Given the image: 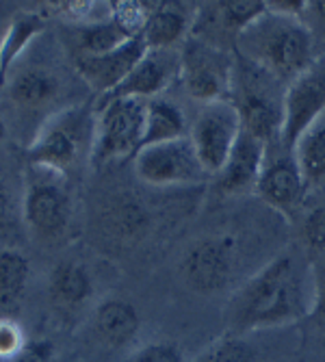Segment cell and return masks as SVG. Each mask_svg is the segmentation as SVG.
Instances as JSON below:
<instances>
[{"mask_svg":"<svg viewBox=\"0 0 325 362\" xmlns=\"http://www.w3.org/2000/svg\"><path fill=\"white\" fill-rule=\"evenodd\" d=\"M312 265L295 252H282L247 278L225 304V321L232 334L288 325L310 315Z\"/></svg>","mask_w":325,"mask_h":362,"instance_id":"6da1fadb","label":"cell"},{"mask_svg":"<svg viewBox=\"0 0 325 362\" xmlns=\"http://www.w3.org/2000/svg\"><path fill=\"white\" fill-rule=\"evenodd\" d=\"M286 85L260 65L235 52V76L230 103L235 105L243 130L263 141L267 148L278 146L284 126Z\"/></svg>","mask_w":325,"mask_h":362,"instance_id":"3957f363","label":"cell"},{"mask_svg":"<svg viewBox=\"0 0 325 362\" xmlns=\"http://www.w3.org/2000/svg\"><path fill=\"white\" fill-rule=\"evenodd\" d=\"M235 52L260 65L284 85L295 81L319 57L317 42L304 20L271 13L267 7L241 33Z\"/></svg>","mask_w":325,"mask_h":362,"instance_id":"7a4b0ae2","label":"cell"},{"mask_svg":"<svg viewBox=\"0 0 325 362\" xmlns=\"http://www.w3.org/2000/svg\"><path fill=\"white\" fill-rule=\"evenodd\" d=\"M235 52L189 37L180 48V81L184 91L202 105L230 100Z\"/></svg>","mask_w":325,"mask_h":362,"instance_id":"8992f818","label":"cell"},{"mask_svg":"<svg viewBox=\"0 0 325 362\" xmlns=\"http://www.w3.org/2000/svg\"><path fill=\"white\" fill-rule=\"evenodd\" d=\"M26 343L28 341L20 323L11 319H0V360H16Z\"/></svg>","mask_w":325,"mask_h":362,"instance_id":"83f0119b","label":"cell"},{"mask_svg":"<svg viewBox=\"0 0 325 362\" xmlns=\"http://www.w3.org/2000/svg\"><path fill=\"white\" fill-rule=\"evenodd\" d=\"M243 130L241 117L230 100L204 105L195 117L189 139L208 176H217L230 156Z\"/></svg>","mask_w":325,"mask_h":362,"instance_id":"8fae6325","label":"cell"},{"mask_svg":"<svg viewBox=\"0 0 325 362\" xmlns=\"http://www.w3.org/2000/svg\"><path fill=\"white\" fill-rule=\"evenodd\" d=\"M74 35H76V46L81 50L78 57L107 54V52L119 48L122 44H126L128 40H133L113 18L81 24L74 30Z\"/></svg>","mask_w":325,"mask_h":362,"instance_id":"cb8c5ba5","label":"cell"},{"mask_svg":"<svg viewBox=\"0 0 325 362\" xmlns=\"http://www.w3.org/2000/svg\"><path fill=\"white\" fill-rule=\"evenodd\" d=\"M16 213H18V204H16L13 189L9 185L5 172L0 170V233H5V230L13 228Z\"/></svg>","mask_w":325,"mask_h":362,"instance_id":"f546056e","label":"cell"},{"mask_svg":"<svg viewBox=\"0 0 325 362\" xmlns=\"http://www.w3.org/2000/svg\"><path fill=\"white\" fill-rule=\"evenodd\" d=\"M292 154L308 189L325 182V115L300 137Z\"/></svg>","mask_w":325,"mask_h":362,"instance_id":"603a6c76","label":"cell"},{"mask_svg":"<svg viewBox=\"0 0 325 362\" xmlns=\"http://www.w3.org/2000/svg\"><path fill=\"white\" fill-rule=\"evenodd\" d=\"M0 42H3V37H0Z\"/></svg>","mask_w":325,"mask_h":362,"instance_id":"d590c367","label":"cell"},{"mask_svg":"<svg viewBox=\"0 0 325 362\" xmlns=\"http://www.w3.org/2000/svg\"><path fill=\"white\" fill-rule=\"evenodd\" d=\"M148 48L139 37L128 40L119 48L98 54V57H78L76 59V70L83 76V81L93 89L98 95H105L113 91L130 72L135 70V65L146 57Z\"/></svg>","mask_w":325,"mask_h":362,"instance_id":"2e32d148","label":"cell"},{"mask_svg":"<svg viewBox=\"0 0 325 362\" xmlns=\"http://www.w3.org/2000/svg\"><path fill=\"white\" fill-rule=\"evenodd\" d=\"M265 160H267V146L254 135H249L247 130H241L225 165L215 176L217 191L221 195L256 193L258 180L265 170Z\"/></svg>","mask_w":325,"mask_h":362,"instance_id":"9a60e30c","label":"cell"},{"mask_svg":"<svg viewBox=\"0 0 325 362\" xmlns=\"http://www.w3.org/2000/svg\"><path fill=\"white\" fill-rule=\"evenodd\" d=\"M325 115V52H321L310 68L284 91V126L280 144L286 150H295L300 137Z\"/></svg>","mask_w":325,"mask_h":362,"instance_id":"30bf717a","label":"cell"},{"mask_svg":"<svg viewBox=\"0 0 325 362\" xmlns=\"http://www.w3.org/2000/svg\"><path fill=\"white\" fill-rule=\"evenodd\" d=\"M63 174L30 165L24 189L22 215L26 226L44 239H54L68 230L72 217V200L63 185Z\"/></svg>","mask_w":325,"mask_h":362,"instance_id":"52a82bcc","label":"cell"},{"mask_svg":"<svg viewBox=\"0 0 325 362\" xmlns=\"http://www.w3.org/2000/svg\"><path fill=\"white\" fill-rule=\"evenodd\" d=\"M95 128L91 163L107 165L119 158H135L141 150L146 133V100L137 98H119L95 107Z\"/></svg>","mask_w":325,"mask_h":362,"instance_id":"5b68a950","label":"cell"},{"mask_svg":"<svg viewBox=\"0 0 325 362\" xmlns=\"http://www.w3.org/2000/svg\"><path fill=\"white\" fill-rule=\"evenodd\" d=\"M50 300L61 308H78L93 295V280L89 272L72 260H63L48 278Z\"/></svg>","mask_w":325,"mask_h":362,"instance_id":"44dd1931","label":"cell"},{"mask_svg":"<svg viewBox=\"0 0 325 362\" xmlns=\"http://www.w3.org/2000/svg\"><path fill=\"white\" fill-rule=\"evenodd\" d=\"M176 76H180V50H148L135 65V70L113 91L98 98L95 107L119 100V98L152 100V98H158L160 91H165Z\"/></svg>","mask_w":325,"mask_h":362,"instance_id":"5bb4252c","label":"cell"},{"mask_svg":"<svg viewBox=\"0 0 325 362\" xmlns=\"http://www.w3.org/2000/svg\"><path fill=\"white\" fill-rule=\"evenodd\" d=\"M30 276V262L16 250H0V308L11 310L20 304Z\"/></svg>","mask_w":325,"mask_h":362,"instance_id":"d4e9b609","label":"cell"},{"mask_svg":"<svg viewBox=\"0 0 325 362\" xmlns=\"http://www.w3.org/2000/svg\"><path fill=\"white\" fill-rule=\"evenodd\" d=\"M198 7L187 3H158L154 5L141 40L148 50H174L178 44H184L191 35Z\"/></svg>","mask_w":325,"mask_h":362,"instance_id":"e0dca14e","label":"cell"},{"mask_svg":"<svg viewBox=\"0 0 325 362\" xmlns=\"http://www.w3.org/2000/svg\"><path fill=\"white\" fill-rule=\"evenodd\" d=\"M302 20L310 28V33H314V42H317V35L323 37L325 35V3H308Z\"/></svg>","mask_w":325,"mask_h":362,"instance_id":"d6a6232c","label":"cell"},{"mask_svg":"<svg viewBox=\"0 0 325 362\" xmlns=\"http://www.w3.org/2000/svg\"><path fill=\"white\" fill-rule=\"evenodd\" d=\"M189 133L191 128L187 124V117L176 103L167 100V98L146 100V133L141 148L184 139L189 137Z\"/></svg>","mask_w":325,"mask_h":362,"instance_id":"ffe728a7","label":"cell"},{"mask_svg":"<svg viewBox=\"0 0 325 362\" xmlns=\"http://www.w3.org/2000/svg\"><path fill=\"white\" fill-rule=\"evenodd\" d=\"M141 327L137 308L119 298L105 300L93 313V332L107 347L119 349L133 341Z\"/></svg>","mask_w":325,"mask_h":362,"instance_id":"ac0fdd59","label":"cell"},{"mask_svg":"<svg viewBox=\"0 0 325 362\" xmlns=\"http://www.w3.org/2000/svg\"><path fill=\"white\" fill-rule=\"evenodd\" d=\"M5 137H7V124H5L3 115H0V141H3Z\"/></svg>","mask_w":325,"mask_h":362,"instance_id":"e575fe53","label":"cell"},{"mask_svg":"<svg viewBox=\"0 0 325 362\" xmlns=\"http://www.w3.org/2000/svg\"><path fill=\"white\" fill-rule=\"evenodd\" d=\"M57 93V76L42 68H26L9 81V98L22 109H40L54 100Z\"/></svg>","mask_w":325,"mask_h":362,"instance_id":"7402d4cb","label":"cell"},{"mask_svg":"<svg viewBox=\"0 0 325 362\" xmlns=\"http://www.w3.org/2000/svg\"><path fill=\"white\" fill-rule=\"evenodd\" d=\"M54 358H57L54 343L48 339H40V341H28L26 347L11 362H54Z\"/></svg>","mask_w":325,"mask_h":362,"instance_id":"4dcf8cb0","label":"cell"},{"mask_svg":"<svg viewBox=\"0 0 325 362\" xmlns=\"http://www.w3.org/2000/svg\"><path fill=\"white\" fill-rule=\"evenodd\" d=\"M95 119L81 109H68L54 115L28 148V163L35 168L65 174L81 160L87 150L91 156Z\"/></svg>","mask_w":325,"mask_h":362,"instance_id":"277c9868","label":"cell"},{"mask_svg":"<svg viewBox=\"0 0 325 362\" xmlns=\"http://www.w3.org/2000/svg\"><path fill=\"white\" fill-rule=\"evenodd\" d=\"M308 185L295 160V154L282 144L267 148V160L263 176L258 180L256 193L267 206L284 217H295L304 204Z\"/></svg>","mask_w":325,"mask_h":362,"instance_id":"7c38bea8","label":"cell"},{"mask_svg":"<svg viewBox=\"0 0 325 362\" xmlns=\"http://www.w3.org/2000/svg\"><path fill=\"white\" fill-rule=\"evenodd\" d=\"M304 243L314 252H325V204L312 209L302 226Z\"/></svg>","mask_w":325,"mask_h":362,"instance_id":"f1b7e54d","label":"cell"},{"mask_svg":"<svg viewBox=\"0 0 325 362\" xmlns=\"http://www.w3.org/2000/svg\"><path fill=\"white\" fill-rule=\"evenodd\" d=\"M237 239L232 235H211L193 241L180 258V276L184 284L211 295L228 286L237 265Z\"/></svg>","mask_w":325,"mask_h":362,"instance_id":"ba28073f","label":"cell"},{"mask_svg":"<svg viewBox=\"0 0 325 362\" xmlns=\"http://www.w3.org/2000/svg\"><path fill=\"white\" fill-rule=\"evenodd\" d=\"M135 160V174L152 187H187L206 180V172L189 137L141 148Z\"/></svg>","mask_w":325,"mask_h":362,"instance_id":"9c48e42d","label":"cell"},{"mask_svg":"<svg viewBox=\"0 0 325 362\" xmlns=\"http://www.w3.org/2000/svg\"><path fill=\"white\" fill-rule=\"evenodd\" d=\"M130 362H184V354L172 341H152L137 349Z\"/></svg>","mask_w":325,"mask_h":362,"instance_id":"4316f807","label":"cell"},{"mask_svg":"<svg viewBox=\"0 0 325 362\" xmlns=\"http://www.w3.org/2000/svg\"><path fill=\"white\" fill-rule=\"evenodd\" d=\"M193 362H258V354L249 341L230 332L211 343Z\"/></svg>","mask_w":325,"mask_h":362,"instance_id":"484cf974","label":"cell"},{"mask_svg":"<svg viewBox=\"0 0 325 362\" xmlns=\"http://www.w3.org/2000/svg\"><path fill=\"white\" fill-rule=\"evenodd\" d=\"M265 13L260 0H235V3H206L198 7L191 35L215 48L235 52L241 33Z\"/></svg>","mask_w":325,"mask_h":362,"instance_id":"4fadbf2b","label":"cell"},{"mask_svg":"<svg viewBox=\"0 0 325 362\" xmlns=\"http://www.w3.org/2000/svg\"><path fill=\"white\" fill-rule=\"evenodd\" d=\"M46 28V18L37 11H20L11 18L0 42V91L9 85V74L20 54L37 40Z\"/></svg>","mask_w":325,"mask_h":362,"instance_id":"d6986e66","label":"cell"},{"mask_svg":"<svg viewBox=\"0 0 325 362\" xmlns=\"http://www.w3.org/2000/svg\"><path fill=\"white\" fill-rule=\"evenodd\" d=\"M267 11L278 13V16H286V18H304V11L308 7L306 0H269L265 3Z\"/></svg>","mask_w":325,"mask_h":362,"instance_id":"836d02e7","label":"cell"},{"mask_svg":"<svg viewBox=\"0 0 325 362\" xmlns=\"http://www.w3.org/2000/svg\"><path fill=\"white\" fill-rule=\"evenodd\" d=\"M310 315L325 323V262L312 265V308Z\"/></svg>","mask_w":325,"mask_h":362,"instance_id":"1f68e13d","label":"cell"}]
</instances>
